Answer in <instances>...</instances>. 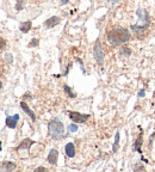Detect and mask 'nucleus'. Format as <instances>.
<instances>
[{
	"label": "nucleus",
	"instance_id": "f3484780",
	"mask_svg": "<svg viewBox=\"0 0 155 172\" xmlns=\"http://www.w3.org/2000/svg\"><path fill=\"white\" fill-rule=\"evenodd\" d=\"M63 89H64V92L68 95V97H70V98H75V93L70 90V87H69L68 85H64V86H63Z\"/></svg>",
	"mask_w": 155,
	"mask_h": 172
},
{
	"label": "nucleus",
	"instance_id": "dca6fc26",
	"mask_svg": "<svg viewBox=\"0 0 155 172\" xmlns=\"http://www.w3.org/2000/svg\"><path fill=\"white\" fill-rule=\"evenodd\" d=\"M3 167H4L6 171H12V170L16 168V165H15L13 162H11V161H5V162L3 164Z\"/></svg>",
	"mask_w": 155,
	"mask_h": 172
},
{
	"label": "nucleus",
	"instance_id": "aec40b11",
	"mask_svg": "<svg viewBox=\"0 0 155 172\" xmlns=\"http://www.w3.org/2000/svg\"><path fill=\"white\" fill-rule=\"evenodd\" d=\"M22 3H24V0H18V4H17V6H16V9H17L18 11L22 10Z\"/></svg>",
	"mask_w": 155,
	"mask_h": 172
},
{
	"label": "nucleus",
	"instance_id": "5701e85b",
	"mask_svg": "<svg viewBox=\"0 0 155 172\" xmlns=\"http://www.w3.org/2000/svg\"><path fill=\"white\" fill-rule=\"evenodd\" d=\"M143 96H144V91L142 90V91H140V92H138V97H143Z\"/></svg>",
	"mask_w": 155,
	"mask_h": 172
},
{
	"label": "nucleus",
	"instance_id": "4be33fe9",
	"mask_svg": "<svg viewBox=\"0 0 155 172\" xmlns=\"http://www.w3.org/2000/svg\"><path fill=\"white\" fill-rule=\"evenodd\" d=\"M41 170H42V171H47V168H45V167H43V166H41V167H37L35 171H41Z\"/></svg>",
	"mask_w": 155,
	"mask_h": 172
},
{
	"label": "nucleus",
	"instance_id": "f8f14e48",
	"mask_svg": "<svg viewBox=\"0 0 155 172\" xmlns=\"http://www.w3.org/2000/svg\"><path fill=\"white\" fill-rule=\"evenodd\" d=\"M142 143H143V134H142V130H141V134L137 136V139L135 140V143H134V149L137 151L138 153H142L141 151V147H142Z\"/></svg>",
	"mask_w": 155,
	"mask_h": 172
},
{
	"label": "nucleus",
	"instance_id": "2eb2a0df",
	"mask_svg": "<svg viewBox=\"0 0 155 172\" xmlns=\"http://www.w3.org/2000/svg\"><path fill=\"white\" fill-rule=\"evenodd\" d=\"M118 146H119V132H117V133H116V136H115V143H113V148H112V152H113V153L117 152Z\"/></svg>",
	"mask_w": 155,
	"mask_h": 172
},
{
	"label": "nucleus",
	"instance_id": "a211bd4d",
	"mask_svg": "<svg viewBox=\"0 0 155 172\" xmlns=\"http://www.w3.org/2000/svg\"><path fill=\"white\" fill-rule=\"evenodd\" d=\"M38 46V40L37 38H34L30 43H29V47H37Z\"/></svg>",
	"mask_w": 155,
	"mask_h": 172
},
{
	"label": "nucleus",
	"instance_id": "6ab92c4d",
	"mask_svg": "<svg viewBox=\"0 0 155 172\" xmlns=\"http://www.w3.org/2000/svg\"><path fill=\"white\" fill-rule=\"evenodd\" d=\"M5 44H6V42H5V40L0 36V49H3L4 47H5Z\"/></svg>",
	"mask_w": 155,
	"mask_h": 172
},
{
	"label": "nucleus",
	"instance_id": "7ed1b4c3",
	"mask_svg": "<svg viewBox=\"0 0 155 172\" xmlns=\"http://www.w3.org/2000/svg\"><path fill=\"white\" fill-rule=\"evenodd\" d=\"M137 16L140 17V19H141L142 23H140V24H135V25H131V30H132L135 34L140 35V34H142L143 31H145V30L149 28L150 19H149V15H148V12L144 11V10H142V9H138V10H137Z\"/></svg>",
	"mask_w": 155,
	"mask_h": 172
},
{
	"label": "nucleus",
	"instance_id": "4468645a",
	"mask_svg": "<svg viewBox=\"0 0 155 172\" xmlns=\"http://www.w3.org/2000/svg\"><path fill=\"white\" fill-rule=\"evenodd\" d=\"M119 53H121V56H122V57H129V56L131 55V50H130L129 47H122Z\"/></svg>",
	"mask_w": 155,
	"mask_h": 172
},
{
	"label": "nucleus",
	"instance_id": "9d476101",
	"mask_svg": "<svg viewBox=\"0 0 155 172\" xmlns=\"http://www.w3.org/2000/svg\"><path fill=\"white\" fill-rule=\"evenodd\" d=\"M19 105H20V108L23 109V111H24V112H26V115H29V116L32 118V121H36V116H35L34 111H32V110L29 108V105H28L25 102H20V104H19Z\"/></svg>",
	"mask_w": 155,
	"mask_h": 172
},
{
	"label": "nucleus",
	"instance_id": "20e7f679",
	"mask_svg": "<svg viewBox=\"0 0 155 172\" xmlns=\"http://www.w3.org/2000/svg\"><path fill=\"white\" fill-rule=\"evenodd\" d=\"M93 56L97 61V63L103 67L104 66V51H103V47H102V42L100 40L96 41V44L93 47Z\"/></svg>",
	"mask_w": 155,
	"mask_h": 172
},
{
	"label": "nucleus",
	"instance_id": "bb28decb",
	"mask_svg": "<svg viewBox=\"0 0 155 172\" xmlns=\"http://www.w3.org/2000/svg\"><path fill=\"white\" fill-rule=\"evenodd\" d=\"M1 86H3V82H1V81H0V90H1Z\"/></svg>",
	"mask_w": 155,
	"mask_h": 172
},
{
	"label": "nucleus",
	"instance_id": "b1692460",
	"mask_svg": "<svg viewBox=\"0 0 155 172\" xmlns=\"http://www.w3.org/2000/svg\"><path fill=\"white\" fill-rule=\"evenodd\" d=\"M154 137H155V132H154V133L151 134V136H150V139H149V141H151V140H153Z\"/></svg>",
	"mask_w": 155,
	"mask_h": 172
},
{
	"label": "nucleus",
	"instance_id": "423d86ee",
	"mask_svg": "<svg viewBox=\"0 0 155 172\" xmlns=\"http://www.w3.org/2000/svg\"><path fill=\"white\" fill-rule=\"evenodd\" d=\"M35 143V141H32L31 139H24L22 142H20V145L17 147V152H22V151H25L26 153H29L30 152V148H31V146Z\"/></svg>",
	"mask_w": 155,
	"mask_h": 172
},
{
	"label": "nucleus",
	"instance_id": "1a4fd4ad",
	"mask_svg": "<svg viewBox=\"0 0 155 172\" xmlns=\"http://www.w3.org/2000/svg\"><path fill=\"white\" fill-rule=\"evenodd\" d=\"M64 152H66V155L68 158H74L75 155V146L73 142H68L64 147Z\"/></svg>",
	"mask_w": 155,
	"mask_h": 172
},
{
	"label": "nucleus",
	"instance_id": "412c9836",
	"mask_svg": "<svg viewBox=\"0 0 155 172\" xmlns=\"http://www.w3.org/2000/svg\"><path fill=\"white\" fill-rule=\"evenodd\" d=\"M69 130L70 132H76L78 130V126L76 124H70L69 126Z\"/></svg>",
	"mask_w": 155,
	"mask_h": 172
},
{
	"label": "nucleus",
	"instance_id": "9b49d317",
	"mask_svg": "<svg viewBox=\"0 0 155 172\" xmlns=\"http://www.w3.org/2000/svg\"><path fill=\"white\" fill-rule=\"evenodd\" d=\"M60 22H61V19L58 18V17H56V16H54V17H51V18H49V19H47V22L44 23V25L47 26V28H54L55 25H57V24H60Z\"/></svg>",
	"mask_w": 155,
	"mask_h": 172
},
{
	"label": "nucleus",
	"instance_id": "a878e982",
	"mask_svg": "<svg viewBox=\"0 0 155 172\" xmlns=\"http://www.w3.org/2000/svg\"><path fill=\"white\" fill-rule=\"evenodd\" d=\"M3 149V146H1V141H0V151Z\"/></svg>",
	"mask_w": 155,
	"mask_h": 172
},
{
	"label": "nucleus",
	"instance_id": "39448f33",
	"mask_svg": "<svg viewBox=\"0 0 155 172\" xmlns=\"http://www.w3.org/2000/svg\"><path fill=\"white\" fill-rule=\"evenodd\" d=\"M68 116L74 123H85L90 118L88 114H80V112H76V111H69Z\"/></svg>",
	"mask_w": 155,
	"mask_h": 172
},
{
	"label": "nucleus",
	"instance_id": "cd10ccee",
	"mask_svg": "<svg viewBox=\"0 0 155 172\" xmlns=\"http://www.w3.org/2000/svg\"><path fill=\"white\" fill-rule=\"evenodd\" d=\"M154 97H155V92H154Z\"/></svg>",
	"mask_w": 155,
	"mask_h": 172
},
{
	"label": "nucleus",
	"instance_id": "f03ea898",
	"mask_svg": "<svg viewBox=\"0 0 155 172\" xmlns=\"http://www.w3.org/2000/svg\"><path fill=\"white\" fill-rule=\"evenodd\" d=\"M48 133L53 140H62L64 136V126L58 118H54L48 124Z\"/></svg>",
	"mask_w": 155,
	"mask_h": 172
},
{
	"label": "nucleus",
	"instance_id": "f257e3e1",
	"mask_svg": "<svg viewBox=\"0 0 155 172\" xmlns=\"http://www.w3.org/2000/svg\"><path fill=\"white\" fill-rule=\"evenodd\" d=\"M130 32L128 29L125 28H113L111 29L107 35H106V38H107V42L112 46H121L125 42H128L130 40Z\"/></svg>",
	"mask_w": 155,
	"mask_h": 172
},
{
	"label": "nucleus",
	"instance_id": "ddd939ff",
	"mask_svg": "<svg viewBox=\"0 0 155 172\" xmlns=\"http://www.w3.org/2000/svg\"><path fill=\"white\" fill-rule=\"evenodd\" d=\"M31 28H32V23H31L30 21H28V22H24V23H22V24H20V26H19L20 31H22V32H24V34L29 32Z\"/></svg>",
	"mask_w": 155,
	"mask_h": 172
},
{
	"label": "nucleus",
	"instance_id": "393cba45",
	"mask_svg": "<svg viewBox=\"0 0 155 172\" xmlns=\"http://www.w3.org/2000/svg\"><path fill=\"white\" fill-rule=\"evenodd\" d=\"M68 3V0H62V3H61V5H64V4H67Z\"/></svg>",
	"mask_w": 155,
	"mask_h": 172
},
{
	"label": "nucleus",
	"instance_id": "0eeeda50",
	"mask_svg": "<svg viewBox=\"0 0 155 172\" xmlns=\"http://www.w3.org/2000/svg\"><path fill=\"white\" fill-rule=\"evenodd\" d=\"M18 120H19V115H15V116H7L6 117V126L11 129H15L17 127V123H18Z\"/></svg>",
	"mask_w": 155,
	"mask_h": 172
},
{
	"label": "nucleus",
	"instance_id": "6e6552de",
	"mask_svg": "<svg viewBox=\"0 0 155 172\" xmlns=\"http://www.w3.org/2000/svg\"><path fill=\"white\" fill-rule=\"evenodd\" d=\"M57 159H58V152H57V149L54 148V149H51V151L49 152L47 160H48V162H50L51 165H56Z\"/></svg>",
	"mask_w": 155,
	"mask_h": 172
}]
</instances>
